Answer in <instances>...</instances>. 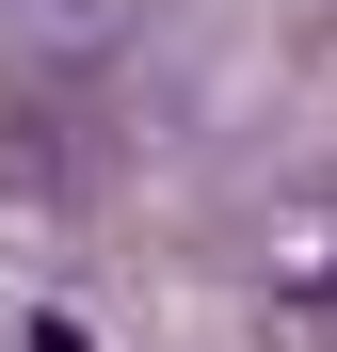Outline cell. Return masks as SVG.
Wrapping results in <instances>:
<instances>
[{
  "label": "cell",
  "mask_w": 337,
  "mask_h": 352,
  "mask_svg": "<svg viewBox=\"0 0 337 352\" xmlns=\"http://www.w3.org/2000/svg\"><path fill=\"white\" fill-rule=\"evenodd\" d=\"M32 352H96V336H81V320H32Z\"/></svg>",
  "instance_id": "cell-1"
}]
</instances>
